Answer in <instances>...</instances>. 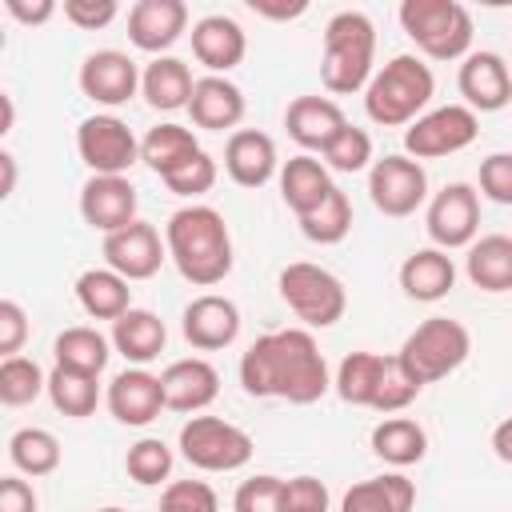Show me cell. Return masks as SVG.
<instances>
[{
  "instance_id": "obj_1",
  "label": "cell",
  "mask_w": 512,
  "mask_h": 512,
  "mask_svg": "<svg viewBox=\"0 0 512 512\" xmlns=\"http://www.w3.org/2000/svg\"><path fill=\"white\" fill-rule=\"evenodd\" d=\"M240 384L248 396H276L288 404H316L332 388L328 360L308 328H280L256 336L240 356Z\"/></svg>"
},
{
  "instance_id": "obj_2",
  "label": "cell",
  "mask_w": 512,
  "mask_h": 512,
  "mask_svg": "<svg viewBox=\"0 0 512 512\" xmlns=\"http://www.w3.org/2000/svg\"><path fill=\"white\" fill-rule=\"evenodd\" d=\"M164 244H168V260L176 264V272L196 288H212L232 272L228 224L208 204L176 208L164 224Z\"/></svg>"
},
{
  "instance_id": "obj_3",
  "label": "cell",
  "mask_w": 512,
  "mask_h": 512,
  "mask_svg": "<svg viewBox=\"0 0 512 512\" xmlns=\"http://www.w3.org/2000/svg\"><path fill=\"white\" fill-rule=\"evenodd\" d=\"M436 96V76L420 56H392L380 72H372L364 88V112L380 128H408L424 116L428 100Z\"/></svg>"
},
{
  "instance_id": "obj_4",
  "label": "cell",
  "mask_w": 512,
  "mask_h": 512,
  "mask_svg": "<svg viewBox=\"0 0 512 512\" xmlns=\"http://www.w3.org/2000/svg\"><path fill=\"white\" fill-rule=\"evenodd\" d=\"M372 60H376V24L344 8L324 24V56H320V80L332 96H352L368 88L372 80Z\"/></svg>"
},
{
  "instance_id": "obj_5",
  "label": "cell",
  "mask_w": 512,
  "mask_h": 512,
  "mask_svg": "<svg viewBox=\"0 0 512 512\" xmlns=\"http://www.w3.org/2000/svg\"><path fill=\"white\" fill-rule=\"evenodd\" d=\"M468 352H472V336H468V328L460 320H452V316H428L424 324H416L404 336L396 360L424 388V384H436V380L452 376L468 360Z\"/></svg>"
},
{
  "instance_id": "obj_6",
  "label": "cell",
  "mask_w": 512,
  "mask_h": 512,
  "mask_svg": "<svg viewBox=\"0 0 512 512\" xmlns=\"http://www.w3.org/2000/svg\"><path fill=\"white\" fill-rule=\"evenodd\" d=\"M400 28L428 60H464L472 48V16L456 0H404Z\"/></svg>"
},
{
  "instance_id": "obj_7",
  "label": "cell",
  "mask_w": 512,
  "mask_h": 512,
  "mask_svg": "<svg viewBox=\"0 0 512 512\" xmlns=\"http://www.w3.org/2000/svg\"><path fill=\"white\" fill-rule=\"evenodd\" d=\"M280 296L284 304L308 324V328H332L344 308H348V292L340 284L336 272L320 268V264H308V260H292L280 268Z\"/></svg>"
},
{
  "instance_id": "obj_8",
  "label": "cell",
  "mask_w": 512,
  "mask_h": 512,
  "mask_svg": "<svg viewBox=\"0 0 512 512\" xmlns=\"http://www.w3.org/2000/svg\"><path fill=\"white\" fill-rule=\"evenodd\" d=\"M180 452L200 472H236L252 460V436L220 416H188L180 428Z\"/></svg>"
},
{
  "instance_id": "obj_9",
  "label": "cell",
  "mask_w": 512,
  "mask_h": 512,
  "mask_svg": "<svg viewBox=\"0 0 512 512\" xmlns=\"http://www.w3.org/2000/svg\"><path fill=\"white\" fill-rule=\"evenodd\" d=\"M476 132H480V116L468 104H444L404 128V156L412 160L452 156V152H464L476 140Z\"/></svg>"
},
{
  "instance_id": "obj_10",
  "label": "cell",
  "mask_w": 512,
  "mask_h": 512,
  "mask_svg": "<svg viewBox=\"0 0 512 512\" xmlns=\"http://www.w3.org/2000/svg\"><path fill=\"white\" fill-rule=\"evenodd\" d=\"M368 196H372L376 212H384L392 220L412 216L428 200V172H424L420 160H412L404 152L380 156L368 168Z\"/></svg>"
},
{
  "instance_id": "obj_11",
  "label": "cell",
  "mask_w": 512,
  "mask_h": 512,
  "mask_svg": "<svg viewBox=\"0 0 512 512\" xmlns=\"http://www.w3.org/2000/svg\"><path fill=\"white\" fill-rule=\"evenodd\" d=\"M76 152L92 176H124L140 160V140L120 116H88L76 128Z\"/></svg>"
},
{
  "instance_id": "obj_12",
  "label": "cell",
  "mask_w": 512,
  "mask_h": 512,
  "mask_svg": "<svg viewBox=\"0 0 512 512\" xmlns=\"http://www.w3.org/2000/svg\"><path fill=\"white\" fill-rule=\"evenodd\" d=\"M424 228L432 236V248H468L480 232V196L472 184L456 180V184H444L432 200H428V216H424Z\"/></svg>"
},
{
  "instance_id": "obj_13",
  "label": "cell",
  "mask_w": 512,
  "mask_h": 512,
  "mask_svg": "<svg viewBox=\"0 0 512 512\" xmlns=\"http://www.w3.org/2000/svg\"><path fill=\"white\" fill-rule=\"evenodd\" d=\"M140 68L128 52H116V48H100V52H88L84 64H80V92L92 100V104H104V108H120L136 96L140 88Z\"/></svg>"
},
{
  "instance_id": "obj_14",
  "label": "cell",
  "mask_w": 512,
  "mask_h": 512,
  "mask_svg": "<svg viewBox=\"0 0 512 512\" xmlns=\"http://www.w3.org/2000/svg\"><path fill=\"white\" fill-rule=\"evenodd\" d=\"M104 260L112 272H120L128 284L132 280H148L160 272V264L168 260V244L160 240V232L144 220L104 236Z\"/></svg>"
},
{
  "instance_id": "obj_15",
  "label": "cell",
  "mask_w": 512,
  "mask_h": 512,
  "mask_svg": "<svg viewBox=\"0 0 512 512\" xmlns=\"http://www.w3.org/2000/svg\"><path fill=\"white\" fill-rule=\"evenodd\" d=\"M80 216L88 228L112 236L136 224V188L128 176H88L80 188Z\"/></svg>"
},
{
  "instance_id": "obj_16",
  "label": "cell",
  "mask_w": 512,
  "mask_h": 512,
  "mask_svg": "<svg viewBox=\"0 0 512 512\" xmlns=\"http://www.w3.org/2000/svg\"><path fill=\"white\" fill-rule=\"evenodd\" d=\"M180 328H184V340L192 348L220 352V348H228L240 336V308L228 296H220V292H204V296H196L184 308Z\"/></svg>"
},
{
  "instance_id": "obj_17",
  "label": "cell",
  "mask_w": 512,
  "mask_h": 512,
  "mask_svg": "<svg viewBox=\"0 0 512 512\" xmlns=\"http://www.w3.org/2000/svg\"><path fill=\"white\" fill-rule=\"evenodd\" d=\"M456 84L472 112H500L512 100V68L500 52H468Z\"/></svg>"
},
{
  "instance_id": "obj_18",
  "label": "cell",
  "mask_w": 512,
  "mask_h": 512,
  "mask_svg": "<svg viewBox=\"0 0 512 512\" xmlns=\"http://www.w3.org/2000/svg\"><path fill=\"white\" fill-rule=\"evenodd\" d=\"M188 28V4L184 0H136L128 8V40L140 52L164 56Z\"/></svg>"
},
{
  "instance_id": "obj_19",
  "label": "cell",
  "mask_w": 512,
  "mask_h": 512,
  "mask_svg": "<svg viewBox=\"0 0 512 512\" xmlns=\"http://www.w3.org/2000/svg\"><path fill=\"white\" fill-rule=\"evenodd\" d=\"M164 384L160 376H152L148 368H124L112 376L108 384V412L128 424V428H144L164 412Z\"/></svg>"
},
{
  "instance_id": "obj_20",
  "label": "cell",
  "mask_w": 512,
  "mask_h": 512,
  "mask_svg": "<svg viewBox=\"0 0 512 512\" xmlns=\"http://www.w3.org/2000/svg\"><path fill=\"white\" fill-rule=\"evenodd\" d=\"M248 52V36L244 28L224 16V12H212V16H200L192 24V56L212 72V76H224L232 72Z\"/></svg>"
},
{
  "instance_id": "obj_21",
  "label": "cell",
  "mask_w": 512,
  "mask_h": 512,
  "mask_svg": "<svg viewBox=\"0 0 512 512\" xmlns=\"http://www.w3.org/2000/svg\"><path fill=\"white\" fill-rule=\"evenodd\" d=\"M160 384H164V404L172 412H204L220 396V372L204 356L172 360L160 372Z\"/></svg>"
},
{
  "instance_id": "obj_22",
  "label": "cell",
  "mask_w": 512,
  "mask_h": 512,
  "mask_svg": "<svg viewBox=\"0 0 512 512\" xmlns=\"http://www.w3.org/2000/svg\"><path fill=\"white\" fill-rule=\"evenodd\" d=\"M276 144L260 128H236L224 144V172L240 188H264L276 176Z\"/></svg>"
},
{
  "instance_id": "obj_23",
  "label": "cell",
  "mask_w": 512,
  "mask_h": 512,
  "mask_svg": "<svg viewBox=\"0 0 512 512\" xmlns=\"http://www.w3.org/2000/svg\"><path fill=\"white\" fill-rule=\"evenodd\" d=\"M344 124V108L328 96H296L284 112V128L304 152H324Z\"/></svg>"
},
{
  "instance_id": "obj_24",
  "label": "cell",
  "mask_w": 512,
  "mask_h": 512,
  "mask_svg": "<svg viewBox=\"0 0 512 512\" xmlns=\"http://www.w3.org/2000/svg\"><path fill=\"white\" fill-rule=\"evenodd\" d=\"M188 116L196 128L224 132L244 120V92L228 76H200L188 100Z\"/></svg>"
},
{
  "instance_id": "obj_25",
  "label": "cell",
  "mask_w": 512,
  "mask_h": 512,
  "mask_svg": "<svg viewBox=\"0 0 512 512\" xmlns=\"http://www.w3.org/2000/svg\"><path fill=\"white\" fill-rule=\"evenodd\" d=\"M452 284H456V264L444 248H416L400 264V288L408 300H420V304L444 300Z\"/></svg>"
},
{
  "instance_id": "obj_26",
  "label": "cell",
  "mask_w": 512,
  "mask_h": 512,
  "mask_svg": "<svg viewBox=\"0 0 512 512\" xmlns=\"http://www.w3.org/2000/svg\"><path fill=\"white\" fill-rule=\"evenodd\" d=\"M168 344V328L156 312L148 308H128L120 320H112V348L132 364V368H144L152 364Z\"/></svg>"
},
{
  "instance_id": "obj_27",
  "label": "cell",
  "mask_w": 512,
  "mask_h": 512,
  "mask_svg": "<svg viewBox=\"0 0 512 512\" xmlns=\"http://www.w3.org/2000/svg\"><path fill=\"white\" fill-rule=\"evenodd\" d=\"M464 272L480 292H512V236L492 232L468 244Z\"/></svg>"
},
{
  "instance_id": "obj_28",
  "label": "cell",
  "mask_w": 512,
  "mask_h": 512,
  "mask_svg": "<svg viewBox=\"0 0 512 512\" xmlns=\"http://www.w3.org/2000/svg\"><path fill=\"white\" fill-rule=\"evenodd\" d=\"M412 504H416V484L404 472H384L352 484L340 500V512H412Z\"/></svg>"
},
{
  "instance_id": "obj_29",
  "label": "cell",
  "mask_w": 512,
  "mask_h": 512,
  "mask_svg": "<svg viewBox=\"0 0 512 512\" xmlns=\"http://www.w3.org/2000/svg\"><path fill=\"white\" fill-rule=\"evenodd\" d=\"M332 188H336V184H332L324 160H316L312 152H300V156H292V160L280 168V196H284V204H288L296 216L312 212Z\"/></svg>"
},
{
  "instance_id": "obj_30",
  "label": "cell",
  "mask_w": 512,
  "mask_h": 512,
  "mask_svg": "<svg viewBox=\"0 0 512 512\" xmlns=\"http://www.w3.org/2000/svg\"><path fill=\"white\" fill-rule=\"evenodd\" d=\"M192 88H196L192 68H188L180 56H156V60L144 68V76H140V92H144V100H148L152 108H160V112L188 108Z\"/></svg>"
},
{
  "instance_id": "obj_31",
  "label": "cell",
  "mask_w": 512,
  "mask_h": 512,
  "mask_svg": "<svg viewBox=\"0 0 512 512\" xmlns=\"http://www.w3.org/2000/svg\"><path fill=\"white\" fill-rule=\"evenodd\" d=\"M76 300L92 320H120L132 308V288L112 268H88L76 276Z\"/></svg>"
},
{
  "instance_id": "obj_32",
  "label": "cell",
  "mask_w": 512,
  "mask_h": 512,
  "mask_svg": "<svg viewBox=\"0 0 512 512\" xmlns=\"http://www.w3.org/2000/svg\"><path fill=\"white\" fill-rule=\"evenodd\" d=\"M372 452L392 468L420 464L428 452V432L412 416H388L372 428Z\"/></svg>"
},
{
  "instance_id": "obj_33",
  "label": "cell",
  "mask_w": 512,
  "mask_h": 512,
  "mask_svg": "<svg viewBox=\"0 0 512 512\" xmlns=\"http://www.w3.org/2000/svg\"><path fill=\"white\" fill-rule=\"evenodd\" d=\"M196 152H200L196 132L184 128V124H172V120L148 128V136L140 140V160H144L160 180H164L168 172H176L184 160H192Z\"/></svg>"
},
{
  "instance_id": "obj_34",
  "label": "cell",
  "mask_w": 512,
  "mask_h": 512,
  "mask_svg": "<svg viewBox=\"0 0 512 512\" xmlns=\"http://www.w3.org/2000/svg\"><path fill=\"white\" fill-rule=\"evenodd\" d=\"M384 368H388V356L380 352H348L336 368V396L344 404H356V408H372L376 392H380V380H384Z\"/></svg>"
},
{
  "instance_id": "obj_35",
  "label": "cell",
  "mask_w": 512,
  "mask_h": 512,
  "mask_svg": "<svg viewBox=\"0 0 512 512\" xmlns=\"http://www.w3.org/2000/svg\"><path fill=\"white\" fill-rule=\"evenodd\" d=\"M108 348H112V340L100 336V332L88 328V324L64 328V332L56 336V344H52L56 364H60V368H72V372H84V376H100V372L108 368V356H112Z\"/></svg>"
},
{
  "instance_id": "obj_36",
  "label": "cell",
  "mask_w": 512,
  "mask_h": 512,
  "mask_svg": "<svg viewBox=\"0 0 512 512\" xmlns=\"http://www.w3.org/2000/svg\"><path fill=\"white\" fill-rule=\"evenodd\" d=\"M48 400H52L56 412H64L72 420H84L100 404V384H96V376H84V372H72V368L56 364L48 372Z\"/></svg>"
},
{
  "instance_id": "obj_37",
  "label": "cell",
  "mask_w": 512,
  "mask_h": 512,
  "mask_svg": "<svg viewBox=\"0 0 512 512\" xmlns=\"http://www.w3.org/2000/svg\"><path fill=\"white\" fill-rule=\"evenodd\" d=\"M8 460L24 472V476H52L60 468V440L48 428H20L8 440Z\"/></svg>"
},
{
  "instance_id": "obj_38",
  "label": "cell",
  "mask_w": 512,
  "mask_h": 512,
  "mask_svg": "<svg viewBox=\"0 0 512 512\" xmlns=\"http://www.w3.org/2000/svg\"><path fill=\"white\" fill-rule=\"evenodd\" d=\"M300 220V232L312 240V244H340L348 232H352V200L340 192V188H332L312 212H304V216H296Z\"/></svg>"
},
{
  "instance_id": "obj_39",
  "label": "cell",
  "mask_w": 512,
  "mask_h": 512,
  "mask_svg": "<svg viewBox=\"0 0 512 512\" xmlns=\"http://www.w3.org/2000/svg\"><path fill=\"white\" fill-rule=\"evenodd\" d=\"M40 392H48V376L40 372V364L32 356H4L0 360V404L24 408Z\"/></svg>"
},
{
  "instance_id": "obj_40",
  "label": "cell",
  "mask_w": 512,
  "mask_h": 512,
  "mask_svg": "<svg viewBox=\"0 0 512 512\" xmlns=\"http://www.w3.org/2000/svg\"><path fill=\"white\" fill-rule=\"evenodd\" d=\"M124 468H128V476H132L136 484L156 488V484H164V480L172 476V448H168L164 440H156V436H144V440H136V444L128 448Z\"/></svg>"
},
{
  "instance_id": "obj_41",
  "label": "cell",
  "mask_w": 512,
  "mask_h": 512,
  "mask_svg": "<svg viewBox=\"0 0 512 512\" xmlns=\"http://www.w3.org/2000/svg\"><path fill=\"white\" fill-rule=\"evenodd\" d=\"M328 172H364L372 164V136L356 124H344L336 132V140L320 152Z\"/></svg>"
},
{
  "instance_id": "obj_42",
  "label": "cell",
  "mask_w": 512,
  "mask_h": 512,
  "mask_svg": "<svg viewBox=\"0 0 512 512\" xmlns=\"http://www.w3.org/2000/svg\"><path fill=\"white\" fill-rule=\"evenodd\" d=\"M216 160L200 148L192 160H184L176 172H168L164 176V184H168V192H176V196H188V200H196V196H204V192H212V184H216Z\"/></svg>"
},
{
  "instance_id": "obj_43",
  "label": "cell",
  "mask_w": 512,
  "mask_h": 512,
  "mask_svg": "<svg viewBox=\"0 0 512 512\" xmlns=\"http://www.w3.org/2000/svg\"><path fill=\"white\" fill-rule=\"evenodd\" d=\"M416 396H420V384L404 372V364L396 356H388V368H384V380H380V392H376L372 408L384 412V416H392V412H404Z\"/></svg>"
},
{
  "instance_id": "obj_44",
  "label": "cell",
  "mask_w": 512,
  "mask_h": 512,
  "mask_svg": "<svg viewBox=\"0 0 512 512\" xmlns=\"http://www.w3.org/2000/svg\"><path fill=\"white\" fill-rule=\"evenodd\" d=\"M280 504H284V480L268 472L248 476L232 496V512H280Z\"/></svg>"
},
{
  "instance_id": "obj_45",
  "label": "cell",
  "mask_w": 512,
  "mask_h": 512,
  "mask_svg": "<svg viewBox=\"0 0 512 512\" xmlns=\"http://www.w3.org/2000/svg\"><path fill=\"white\" fill-rule=\"evenodd\" d=\"M216 492L204 480H172L160 492V512H216Z\"/></svg>"
},
{
  "instance_id": "obj_46",
  "label": "cell",
  "mask_w": 512,
  "mask_h": 512,
  "mask_svg": "<svg viewBox=\"0 0 512 512\" xmlns=\"http://www.w3.org/2000/svg\"><path fill=\"white\" fill-rule=\"evenodd\" d=\"M480 192L492 204H512V152H492L480 160Z\"/></svg>"
},
{
  "instance_id": "obj_47",
  "label": "cell",
  "mask_w": 512,
  "mask_h": 512,
  "mask_svg": "<svg viewBox=\"0 0 512 512\" xmlns=\"http://www.w3.org/2000/svg\"><path fill=\"white\" fill-rule=\"evenodd\" d=\"M280 512H328V488L316 476H292L284 480V504Z\"/></svg>"
},
{
  "instance_id": "obj_48",
  "label": "cell",
  "mask_w": 512,
  "mask_h": 512,
  "mask_svg": "<svg viewBox=\"0 0 512 512\" xmlns=\"http://www.w3.org/2000/svg\"><path fill=\"white\" fill-rule=\"evenodd\" d=\"M116 0H64V20L84 28V32H96V28H108L116 20Z\"/></svg>"
},
{
  "instance_id": "obj_49",
  "label": "cell",
  "mask_w": 512,
  "mask_h": 512,
  "mask_svg": "<svg viewBox=\"0 0 512 512\" xmlns=\"http://www.w3.org/2000/svg\"><path fill=\"white\" fill-rule=\"evenodd\" d=\"M28 340V316L16 300H0V356H20Z\"/></svg>"
},
{
  "instance_id": "obj_50",
  "label": "cell",
  "mask_w": 512,
  "mask_h": 512,
  "mask_svg": "<svg viewBox=\"0 0 512 512\" xmlns=\"http://www.w3.org/2000/svg\"><path fill=\"white\" fill-rule=\"evenodd\" d=\"M0 512H36V492L20 476L0 480Z\"/></svg>"
},
{
  "instance_id": "obj_51",
  "label": "cell",
  "mask_w": 512,
  "mask_h": 512,
  "mask_svg": "<svg viewBox=\"0 0 512 512\" xmlns=\"http://www.w3.org/2000/svg\"><path fill=\"white\" fill-rule=\"evenodd\" d=\"M4 8H8V16H16L20 24H44V20H52V12H56V4L52 0H4Z\"/></svg>"
},
{
  "instance_id": "obj_52",
  "label": "cell",
  "mask_w": 512,
  "mask_h": 512,
  "mask_svg": "<svg viewBox=\"0 0 512 512\" xmlns=\"http://www.w3.org/2000/svg\"><path fill=\"white\" fill-rule=\"evenodd\" d=\"M252 12L256 16H268V20H296L308 12L304 0H292V4H272V0H252Z\"/></svg>"
},
{
  "instance_id": "obj_53",
  "label": "cell",
  "mask_w": 512,
  "mask_h": 512,
  "mask_svg": "<svg viewBox=\"0 0 512 512\" xmlns=\"http://www.w3.org/2000/svg\"><path fill=\"white\" fill-rule=\"evenodd\" d=\"M492 452H496L504 464H512V416L492 428Z\"/></svg>"
},
{
  "instance_id": "obj_54",
  "label": "cell",
  "mask_w": 512,
  "mask_h": 512,
  "mask_svg": "<svg viewBox=\"0 0 512 512\" xmlns=\"http://www.w3.org/2000/svg\"><path fill=\"white\" fill-rule=\"evenodd\" d=\"M0 172H4L0 196H12V192H16V156H12V152H0Z\"/></svg>"
},
{
  "instance_id": "obj_55",
  "label": "cell",
  "mask_w": 512,
  "mask_h": 512,
  "mask_svg": "<svg viewBox=\"0 0 512 512\" xmlns=\"http://www.w3.org/2000/svg\"><path fill=\"white\" fill-rule=\"evenodd\" d=\"M0 108H4V120H0V132H12V124H16V104H12V96H8V92L0 96Z\"/></svg>"
},
{
  "instance_id": "obj_56",
  "label": "cell",
  "mask_w": 512,
  "mask_h": 512,
  "mask_svg": "<svg viewBox=\"0 0 512 512\" xmlns=\"http://www.w3.org/2000/svg\"><path fill=\"white\" fill-rule=\"evenodd\" d=\"M96 512H124V508H96Z\"/></svg>"
},
{
  "instance_id": "obj_57",
  "label": "cell",
  "mask_w": 512,
  "mask_h": 512,
  "mask_svg": "<svg viewBox=\"0 0 512 512\" xmlns=\"http://www.w3.org/2000/svg\"><path fill=\"white\" fill-rule=\"evenodd\" d=\"M508 68H512V64H508Z\"/></svg>"
}]
</instances>
